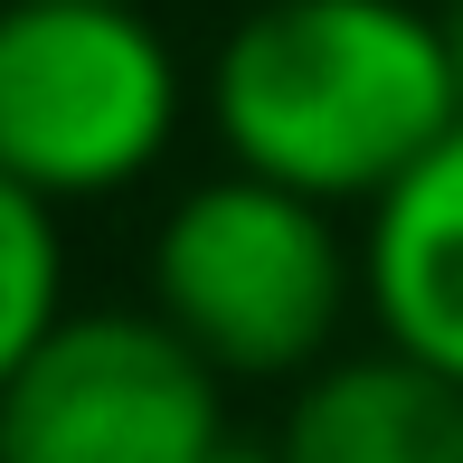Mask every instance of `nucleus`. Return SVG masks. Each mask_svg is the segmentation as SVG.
Returning <instances> with one entry per match:
<instances>
[{"label": "nucleus", "mask_w": 463, "mask_h": 463, "mask_svg": "<svg viewBox=\"0 0 463 463\" xmlns=\"http://www.w3.org/2000/svg\"><path fill=\"white\" fill-rule=\"evenodd\" d=\"M227 445V388L152 312H67L0 388V463H208Z\"/></svg>", "instance_id": "4"}, {"label": "nucleus", "mask_w": 463, "mask_h": 463, "mask_svg": "<svg viewBox=\"0 0 463 463\" xmlns=\"http://www.w3.org/2000/svg\"><path fill=\"white\" fill-rule=\"evenodd\" d=\"M360 303L378 350L463 388V123L360 218Z\"/></svg>", "instance_id": "5"}, {"label": "nucleus", "mask_w": 463, "mask_h": 463, "mask_svg": "<svg viewBox=\"0 0 463 463\" xmlns=\"http://www.w3.org/2000/svg\"><path fill=\"white\" fill-rule=\"evenodd\" d=\"M123 10H142V0H123Z\"/></svg>", "instance_id": "10"}, {"label": "nucleus", "mask_w": 463, "mask_h": 463, "mask_svg": "<svg viewBox=\"0 0 463 463\" xmlns=\"http://www.w3.org/2000/svg\"><path fill=\"white\" fill-rule=\"evenodd\" d=\"M189 86L152 10L0 0V180L38 208L114 199L180 142Z\"/></svg>", "instance_id": "3"}, {"label": "nucleus", "mask_w": 463, "mask_h": 463, "mask_svg": "<svg viewBox=\"0 0 463 463\" xmlns=\"http://www.w3.org/2000/svg\"><path fill=\"white\" fill-rule=\"evenodd\" d=\"M67 237L57 208H38L29 189L0 180V388L29 369V350L67 322Z\"/></svg>", "instance_id": "7"}, {"label": "nucleus", "mask_w": 463, "mask_h": 463, "mask_svg": "<svg viewBox=\"0 0 463 463\" xmlns=\"http://www.w3.org/2000/svg\"><path fill=\"white\" fill-rule=\"evenodd\" d=\"M435 29H445V67H454V114H463V0L435 10Z\"/></svg>", "instance_id": "8"}, {"label": "nucleus", "mask_w": 463, "mask_h": 463, "mask_svg": "<svg viewBox=\"0 0 463 463\" xmlns=\"http://www.w3.org/2000/svg\"><path fill=\"white\" fill-rule=\"evenodd\" d=\"M350 303H360V246L341 218L293 189H265L246 171H218L180 189L152 227V322L199 360L208 378H293L331 360Z\"/></svg>", "instance_id": "2"}, {"label": "nucleus", "mask_w": 463, "mask_h": 463, "mask_svg": "<svg viewBox=\"0 0 463 463\" xmlns=\"http://www.w3.org/2000/svg\"><path fill=\"white\" fill-rule=\"evenodd\" d=\"M227 171L312 208H378L454 133L445 29L416 0H256L208 57Z\"/></svg>", "instance_id": "1"}, {"label": "nucleus", "mask_w": 463, "mask_h": 463, "mask_svg": "<svg viewBox=\"0 0 463 463\" xmlns=\"http://www.w3.org/2000/svg\"><path fill=\"white\" fill-rule=\"evenodd\" d=\"M275 463H463V388L397 350L322 360L284 407Z\"/></svg>", "instance_id": "6"}, {"label": "nucleus", "mask_w": 463, "mask_h": 463, "mask_svg": "<svg viewBox=\"0 0 463 463\" xmlns=\"http://www.w3.org/2000/svg\"><path fill=\"white\" fill-rule=\"evenodd\" d=\"M208 463H275V445H218Z\"/></svg>", "instance_id": "9"}]
</instances>
